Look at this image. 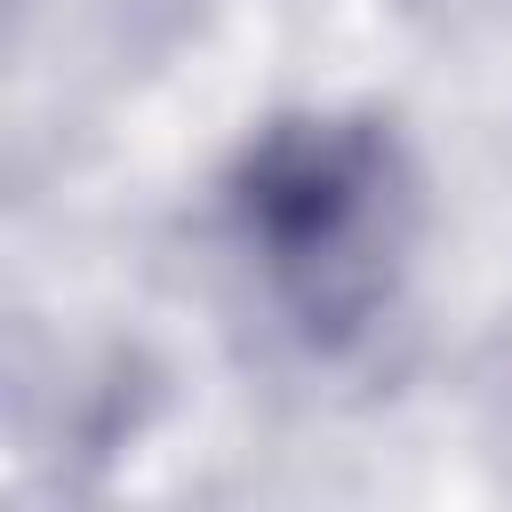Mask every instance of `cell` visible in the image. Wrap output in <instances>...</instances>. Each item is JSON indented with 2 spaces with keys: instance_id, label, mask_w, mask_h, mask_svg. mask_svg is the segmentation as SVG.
<instances>
[{
  "instance_id": "obj_1",
  "label": "cell",
  "mask_w": 512,
  "mask_h": 512,
  "mask_svg": "<svg viewBox=\"0 0 512 512\" xmlns=\"http://www.w3.org/2000/svg\"><path fill=\"white\" fill-rule=\"evenodd\" d=\"M232 208L272 296L304 328H352L376 312L408 232L400 160L376 128H352V120L272 128L248 152Z\"/></svg>"
}]
</instances>
